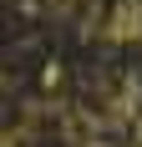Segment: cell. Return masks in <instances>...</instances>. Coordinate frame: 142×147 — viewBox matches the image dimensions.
Returning <instances> with one entry per match:
<instances>
[{"label":"cell","instance_id":"1","mask_svg":"<svg viewBox=\"0 0 142 147\" xmlns=\"http://www.w3.org/2000/svg\"><path fill=\"white\" fill-rule=\"evenodd\" d=\"M142 36V0H117L107 15V41H137Z\"/></svg>","mask_w":142,"mask_h":147}]
</instances>
